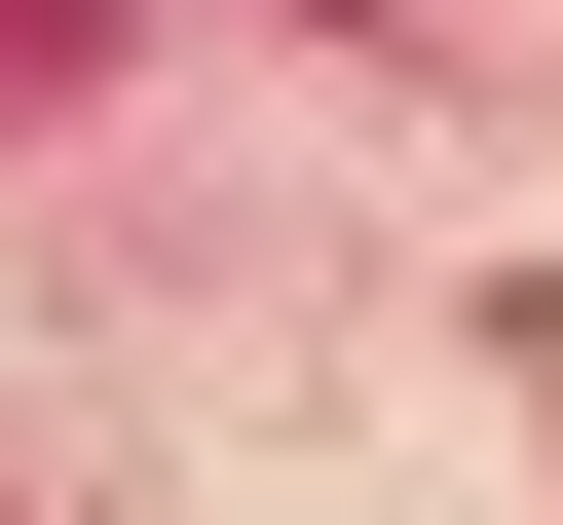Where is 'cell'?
I'll list each match as a JSON object with an SVG mask.
<instances>
[{
    "instance_id": "1",
    "label": "cell",
    "mask_w": 563,
    "mask_h": 525,
    "mask_svg": "<svg viewBox=\"0 0 563 525\" xmlns=\"http://www.w3.org/2000/svg\"><path fill=\"white\" fill-rule=\"evenodd\" d=\"M339 38H376V0H339Z\"/></svg>"
}]
</instances>
